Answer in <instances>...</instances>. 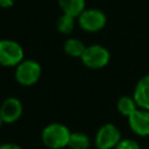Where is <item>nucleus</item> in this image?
Here are the masks:
<instances>
[{"mask_svg":"<svg viewBox=\"0 0 149 149\" xmlns=\"http://www.w3.org/2000/svg\"><path fill=\"white\" fill-rule=\"evenodd\" d=\"M70 130L62 123H50L42 130V141L50 149H61L69 144Z\"/></svg>","mask_w":149,"mask_h":149,"instance_id":"f257e3e1","label":"nucleus"},{"mask_svg":"<svg viewBox=\"0 0 149 149\" xmlns=\"http://www.w3.org/2000/svg\"><path fill=\"white\" fill-rule=\"evenodd\" d=\"M109 51L99 44L86 47L80 59L83 64L90 69H101L109 62Z\"/></svg>","mask_w":149,"mask_h":149,"instance_id":"f03ea898","label":"nucleus"},{"mask_svg":"<svg viewBox=\"0 0 149 149\" xmlns=\"http://www.w3.org/2000/svg\"><path fill=\"white\" fill-rule=\"evenodd\" d=\"M23 61L22 47L12 40L0 41V64L3 66H17Z\"/></svg>","mask_w":149,"mask_h":149,"instance_id":"7ed1b4c3","label":"nucleus"},{"mask_svg":"<svg viewBox=\"0 0 149 149\" xmlns=\"http://www.w3.org/2000/svg\"><path fill=\"white\" fill-rule=\"evenodd\" d=\"M106 21L107 17L105 13L97 8L84 9L83 13L78 16V22L81 29L90 33H94L102 29L106 24Z\"/></svg>","mask_w":149,"mask_h":149,"instance_id":"20e7f679","label":"nucleus"},{"mask_svg":"<svg viewBox=\"0 0 149 149\" xmlns=\"http://www.w3.org/2000/svg\"><path fill=\"white\" fill-rule=\"evenodd\" d=\"M40 76H41V66L37 62L33 59L22 61L16 66L15 78L21 85L30 86L38 80Z\"/></svg>","mask_w":149,"mask_h":149,"instance_id":"39448f33","label":"nucleus"},{"mask_svg":"<svg viewBox=\"0 0 149 149\" xmlns=\"http://www.w3.org/2000/svg\"><path fill=\"white\" fill-rule=\"evenodd\" d=\"M121 141V133L113 123H106L99 128L95 135V146L98 149H112Z\"/></svg>","mask_w":149,"mask_h":149,"instance_id":"423d86ee","label":"nucleus"},{"mask_svg":"<svg viewBox=\"0 0 149 149\" xmlns=\"http://www.w3.org/2000/svg\"><path fill=\"white\" fill-rule=\"evenodd\" d=\"M129 126L132 130L140 136L149 135V111L147 109H135L129 116Z\"/></svg>","mask_w":149,"mask_h":149,"instance_id":"0eeeda50","label":"nucleus"},{"mask_svg":"<svg viewBox=\"0 0 149 149\" xmlns=\"http://www.w3.org/2000/svg\"><path fill=\"white\" fill-rule=\"evenodd\" d=\"M22 114V104L16 98L6 99L0 106V118L6 123L15 122Z\"/></svg>","mask_w":149,"mask_h":149,"instance_id":"6e6552de","label":"nucleus"},{"mask_svg":"<svg viewBox=\"0 0 149 149\" xmlns=\"http://www.w3.org/2000/svg\"><path fill=\"white\" fill-rule=\"evenodd\" d=\"M134 100L139 107L149 111V74L142 77L136 84Z\"/></svg>","mask_w":149,"mask_h":149,"instance_id":"1a4fd4ad","label":"nucleus"},{"mask_svg":"<svg viewBox=\"0 0 149 149\" xmlns=\"http://www.w3.org/2000/svg\"><path fill=\"white\" fill-rule=\"evenodd\" d=\"M63 14L78 17L85 9V0H57Z\"/></svg>","mask_w":149,"mask_h":149,"instance_id":"9d476101","label":"nucleus"},{"mask_svg":"<svg viewBox=\"0 0 149 149\" xmlns=\"http://www.w3.org/2000/svg\"><path fill=\"white\" fill-rule=\"evenodd\" d=\"M85 48L84 43L77 38H69L64 43V51L71 57H81Z\"/></svg>","mask_w":149,"mask_h":149,"instance_id":"9b49d317","label":"nucleus"},{"mask_svg":"<svg viewBox=\"0 0 149 149\" xmlns=\"http://www.w3.org/2000/svg\"><path fill=\"white\" fill-rule=\"evenodd\" d=\"M68 146L71 149H87L90 146V140L84 133H71Z\"/></svg>","mask_w":149,"mask_h":149,"instance_id":"f8f14e48","label":"nucleus"},{"mask_svg":"<svg viewBox=\"0 0 149 149\" xmlns=\"http://www.w3.org/2000/svg\"><path fill=\"white\" fill-rule=\"evenodd\" d=\"M136 102L134 98L130 97H122L118 101V109L122 115L129 116L135 109H136Z\"/></svg>","mask_w":149,"mask_h":149,"instance_id":"ddd939ff","label":"nucleus"},{"mask_svg":"<svg viewBox=\"0 0 149 149\" xmlns=\"http://www.w3.org/2000/svg\"><path fill=\"white\" fill-rule=\"evenodd\" d=\"M74 27V17L63 14L57 20V29L62 34H70Z\"/></svg>","mask_w":149,"mask_h":149,"instance_id":"4468645a","label":"nucleus"},{"mask_svg":"<svg viewBox=\"0 0 149 149\" xmlns=\"http://www.w3.org/2000/svg\"><path fill=\"white\" fill-rule=\"evenodd\" d=\"M115 149H140V146L137 144V142H135L134 140H130V139H125V140H121Z\"/></svg>","mask_w":149,"mask_h":149,"instance_id":"2eb2a0df","label":"nucleus"},{"mask_svg":"<svg viewBox=\"0 0 149 149\" xmlns=\"http://www.w3.org/2000/svg\"><path fill=\"white\" fill-rule=\"evenodd\" d=\"M0 149H22V148L14 143H6V144L0 146Z\"/></svg>","mask_w":149,"mask_h":149,"instance_id":"dca6fc26","label":"nucleus"},{"mask_svg":"<svg viewBox=\"0 0 149 149\" xmlns=\"http://www.w3.org/2000/svg\"><path fill=\"white\" fill-rule=\"evenodd\" d=\"M13 3H14V0H0V7H2V8L12 7Z\"/></svg>","mask_w":149,"mask_h":149,"instance_id":"f3484780","label":"nucleus"},{"mask_svg":"<svg viewBox=\"0 0 149 149\" xmlns=\"http://www.w3.org/2000/svg\"><path fill=\"white\" fill-rule=\"evenodd\" d=\"M2 122H3V121H2V119L0 118V127H1V125H2Z\"/></svg>","mask_w":149,"mask_h":149,"instance_id":"a211bd4d","label":"nucleus"}]
</instances>
